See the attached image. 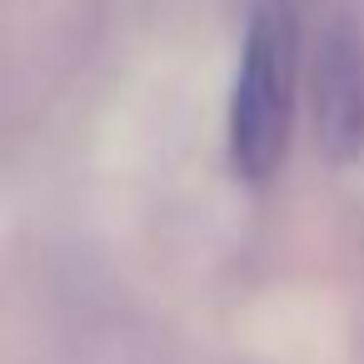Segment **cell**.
<instances>
[{"instance_id":"obj_1","label":"cell","mask_w":364,"mask_h":364,"mask_svg":"<svg viewBox=\"0 0 364 364\" xmlns=\"http://www.w3.org/2000/svg\"><path fill=\"white\" fill-rule=\"evenodd\" d=\"M294 60H299L294 11L284 0H259L245 26L225 110V150L245 185H264L284 165L294 120Z\"/></svg>"},{"instance_id":"obj_2","label":"cell","mask_w":364,"mask_h":364,"mask_svg":"<svg viewBox=\"0 0 364 364\" xmlns=\"http://www.w3.org/2000/svg\"><path fill=\"white\" fill-rule=\"evenodd\" d=\"M309 125L334 170L364 160V36L344 16L319 31L309 55Z\"/></svg>"}]
</instances>
